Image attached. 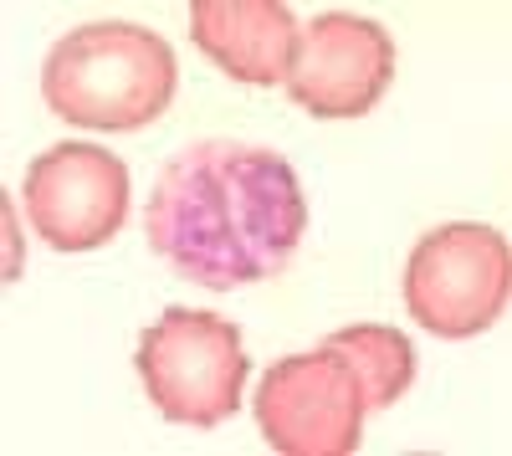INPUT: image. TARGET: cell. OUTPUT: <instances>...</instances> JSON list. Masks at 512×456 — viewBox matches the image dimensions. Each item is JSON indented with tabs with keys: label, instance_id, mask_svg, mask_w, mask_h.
I'll use <instances>...</instances> for the list:
<instances>
[{
	"label": "cell",
	"instance_id": "6",
	"mask_svg": "<svg viewBox=\"0 0 512 456\" xmlns=\"http://www.w3.org/2000/svg\"><path fill=\"white\" fill-rule=\"evenodd\" d=\"M26 216L57 252H93L128 216V164L98 144H52L26 170Z\"/></svg>",
	"mask_w": 512,
	"mask_h": 456
},
{
	"label": "cell",
	"instance_id": "2",
	"mask_svg": "<svg viewBox=\"0 0 512 456\" xmlns=\"http://www.w3.org/2000/svg\"><path fill=\"white\" fill-rule=\"evenodd\" d=\"M180 62L175 47L134 21H93L67 31L47 67H41V93L47 108L77 129H149V123L175 103Z\"/></svg>",
	"mask_w": 512,
	"mask_h": 456
},
{
	"label": "cell",
	"instance_id": "5",
	"mask_svg": "<svg viewBox=\"0 0 512 456\" xmlns=\"http://www.w3.org/2000/svg\"><path fill=\"white\" fill-rule=\"evenodd\" d=\"M364 410L359 375L328 344L277 359L256 385V426L282 456H349Z\"/></svg>",
	"mask_w": 512,
	"mask_h": 456
},
{
	"label": "cell",
	"instance_id": "9",
	"mask_svg": "<svg viewBox=\"0 0 512 456\" xmlns=\"http://www.w3.org/2000/svg\"><path fill=\"white\" fill-rule=\"evenodd\" d=\"M328 349H338L349 359V369L359 375L364 405L379 410L410 390L415 380V344L400 334V328H384V323H354V328H338L328 339Z\"/></svg>",
	"mask_w": 512,
	"mask_h": 456
},
{
	"label": "cell",
	"instance_id": "3",
	"mask_svg": "<svg viewBox=\"0 0 512 456\" xmlns=\"http://www.w3.org/2000/svg\"><path fill=\"white\" fill-rule=\"evenodd\" d=\"M134 364L159 416L200 431L231 421L241 410V385L251 369L236 323L200 308H169L159 323H149L139 334Z\"/></svg>",
	"mask_w": 512,
	"mask_h": 456
},
{
	"label": "cell",
	"instance_id": "8",
	"mask_svg": "<svg viewBox=\"0 0 512 456\" xmlns=\"http://www.w3.org/2000/svg\"><path fill=\"white\" fill-rule=\"evenodd\" d=\"M190 36L226 77L251 88L287 82L297 57V21L277 0H195Z\"/></svg>",
	"mask_w": 512,
	"mask_h": 456
},
{
	"label": "cell",
	"instance_id": "7",
	"mask_svg": "<svg viewBox=\"0 0 512 456\" xmlns=\"http://www.w3.org/2000/svg\"><path fill=\"white\" fill-rule=\"evenodd\" d=\"M395 77V41L364 16H318L297 36V57L287 72V93L297 108L318 118L369 113Z\"/></svg>",
	"mask_w": 512,
	"mask_h": 456
},
{
	"label": "cell",
	"instance_id": "4",
	"mask_svg": "<svg viewBox=\"0 0 512 456\" xmlns=\"http://www.w3.org/2000/svg\"><path fill=\"white\" fill-rule=\"evenodd\" d=\"M512 293V252L492 226L456 221L420 236L405 267V308L441 339H472L492 328Z\"/></svg>",
	"mask_w": 512,
	"mask_h": 456
},
{
	"label": "cell",
	"instance_id": "1",
	"mask_svg": "<svg viewBox=\"0 0 512 456\" xmlns=\"http://www.w3.org/2000/svg\"><path fill=\"white\" fill-rule=\"evenodd\" d=\"M149 246L200 287H246L287 267L308 231V205L292 164L262 144H190L149 195Z\"/></svg>",
	"mask_w": 512,
	"mask_h": 456
}]
</instances>
